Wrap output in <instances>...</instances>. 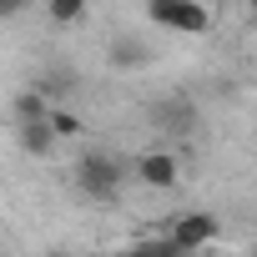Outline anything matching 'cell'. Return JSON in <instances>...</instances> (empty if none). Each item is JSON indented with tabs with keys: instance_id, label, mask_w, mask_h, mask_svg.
I'll return each mask as SVG.
<instances>
[{
	"instance_id": "cell-1",
	"label": "cell",
	"mask_w": 257,
	"mask_h": 257,
	"mask_svg": "<svg viewBox=\"0 0 257 257\" xmlns=\"http://www.w3.org/2000/svg\"><path fill=\"white\" fill-rule=\"evenodd\" d=\"M121 162L116 157H106V152H86L81 162H76V192L81 197H91V202H111L116 192H121Z\"/></svg>"
},
{
	"instance_id": "cell-2",
	"label": "cell",
	"mask_w": 257,
	"mask_h": 257,
	"mask_svg": "<svg viewBox=\"0 0 257 257\" xmlns=\"http://www.w3.org/2000/svg\"><path fill=\"white\" fill-rule=\"evenodd\" d=\"M147 16L162 31H182V36H202L212 26L207 6H197V0H147Z\"/></svg>"
},
{
	"instance_id": "cell-3",
	"label": "cell",
	"mask_w": 257,
	"mask_h": 257,
	"mask_svg": "<svg viewBox=\"0 0 257 257\" xmlns=\"http://www.w3.org/2000/svg\"><path fill=\"white\" fill-rule=\"evenodd\" d=\"M137 177L147 182V187H172L177 182V157L172 152H142V162H137Z\"/></svg>"
},
{
	"instance_id": "cell-4",
	"label": "cell",
	"mask_w": 257,
	"mask_h": 257,
	"mask_svg": "<svg viewBox=\"0 0 257 257\" xmlns=\"http://www.w3.org/2000/svg\"><path fill=\"white\" fill-rule=\"evenodd\" d=\"M172 237H177L187 252H197L202 242H212V237H217V217H207V212H192V217H182V222L172 227Z\"/></svg>"
},
{
	"instance_id": "cell-5",
	"label": "cell",
	"mask_w": 257,
	"mask_h": 257,
	"mask_svg": "<svg viewBox=\"0 0 257 257\" xmlns=\"http://www.w3.org/2000/svg\"><path fill=\"white\" fill-rule=\"evenodd\" d=\"M152 121H157V126H167V132H182V137H187L192 126H197V106H192V101H182V96H177V101H157Z\"/></svg>"
},
{
	"instance_id": "cell-6",
	"label": "cell",
	"mask_w": 257,
	"mask_h": 257,
	"mask_svg": "<svg viewBox=\"0 0 257 257\" xmlns=\"http://www.w3.org/2000/svg\"><path fill=\"white\" fill-rule=\"evenodd\" d=\"M56 137H61V132H56L51 116H46V121H21V147H26L31 157H46V152L56 147Z\"/></svg>"
},
{
	"instance_id": "cell-7",
	"label": "cell",
	"mask_w": 257,
	"mask_h": 257,
	"mask_svg": "<svg viewBox=\"0 0 257 257\" xmlns=\"http://www.w3.org/2000/svg\"><path fill=\"white\" fill-rule=\"evenodd\" d=\"M126 257H187V247L177 237H162V242H137Z\"/></svg>"
},
{
	"instance_id": "cell-8",
	"label": "cell",
	"mask_w": 257,
	"mask_h": 257,
	"mask_svg": "<svg viewBox=\"0 0 257 257\" xmlns=\"http://www.w3.org/2000/svg\"><path fill=\"white\" fill-rule=\"evenodd\" d=\"M111 61H116L121 71H137V66H147V46H137V41H116V46H111Z\"/></svg>"
},
{
	"instance_id": "cell-9",
	"label": "cell",
	"mask_w": 257,
	"mask_h": 257,
	"mask_svg": "<svg viewBox=\"0 0 257 257\" xmlns=\"http://www.w3.org/2000/svg\"><path fill=\"white\" fill-rule=\"evenodd\" d=\"M46 11H51L56 26H76L86 16V0H46Z\"/></svg>"
},
{
	"instance_id": "cell-10",
	"label": "cell",
	"mask_w": 257,
	"mask_h": 257,
	"mask_svg": "<svg viewBox=\"0 0 257 257\" xmlns=\"http://www.w3.org/2000/svg\"><path fill=\"white\" fill-rule=\"evenodd\" d=\"M16 111H21V121H46V116H51L46 96H36V91H26V96L16 101Z\"/></svg>"
},
{
	"instance_id": "cell-11",
	"label": "cell",
	"mask_w": 257,
	"mask_h": 257,
	"mask_svg": "<svg viewBox=\"0 0 257 257\" xmlns=\"http://www.w3.org/2000/svg\"><path fill=\"white\" fill-rule=\"evenodd\" d=\"M51 121H56L61 137H81V116H71V111H51Z\"/></svg>"
},
{
	"instance_id": "cell-12",
	"label": "cell",
	"mask_w": 257,
	"mask_h": 257,
	"mask_svg": "<svg viewBox=\"0 0 257 257\" xmlns=\"http://www.w3.org/2000/svg\"><path fill=\"white\" fill-rule=\"evenodd\" d=\"M21 6H26V0H0V16H6V21H16V16H21Z\"/></svg>"
},
{
	"instance_id": "cell-13",
	"label": "cell",
	"mask_w": 257,
	"mask_h": 257,
	"mask_svg": "<svg viewBox=\"0 0 257 257\" xmlns=\"http://www.w3.org/2000/svg\"><path fill=\"white\" fill-rule=\"evenodd\" d=\"M51 257H71V252H51Z\"/></svg>"
},
{
	"instance_id": "cell-14",
	"label": "cell",
	"mask_w": 257,
	"mask_h": 257,
	"mask_svg": "<svg viewBox=\"0 0 257 257\" xmlns=\"http://www.w3.org/2000/svg\"><path fill=\"white\" fill-rule=\"evenodd\" d=\"M247 6H252V11H257V0H247Z\"/></svg>"
}]
</instances>
